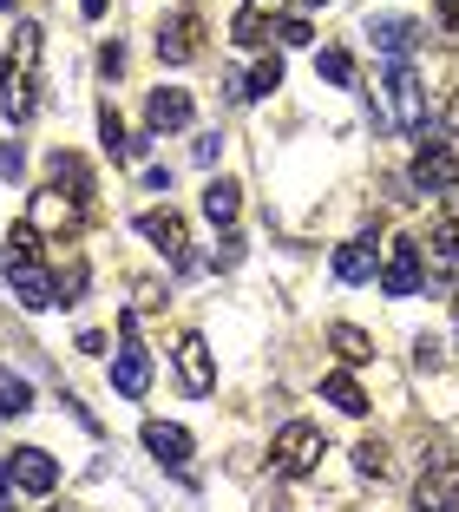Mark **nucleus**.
Wrapping results in <instances>:
<instances>
[{"label":"nucleus","mask_w":459,"mask_h":512,"mask_svg":"<svg viewBox=\"0 0 459 512\" xmlns=\"http://www.w3.org/2000/svg\"><path fill=\"white\" fill-rule=\"evenodd\" d=\"M315 79H328V86H355V60H348L341 46H322V53H315Z\"/></svg>","instance_id":"a878e982"},{"label":"nucleus","mask_w":459,"mask_h":512,"mask_svg":"<svg viewBox=\"0 0 459 512\" xmlns=\"http://www.w3.org/2000/svg\"><path fill=\"white\" fill-rule=\"evenodd\" d=\"M53 512H79V506H53Z\"/></svg>","instance_id":"f704fd0d"},{"label":"nucleus","mask_w":459,"mask_h":512,"mask_svg":"<svg viewBox=\"0 0 459 512\" xmlns=\"http://www.w3.org/2000/svg\"><path fill=\"white\" fill-rule=\"evenodd\" d=\"M105 7H112V0H79V14H86V20H99Z\"/></svg>","instance_id":"2f4dec72"},{"label":"nucleus","mask_w":459,"mask_h":512,"mask_svg":"<svg viewBox=\"0 0 459 512\" xmlns=\"http://www.w3.org/2000/svg\"><path fill=\"white\" fill-rule=\"evenodd\" d=\"M191 92H184V86H158V92H151V99H145V125H151V132H184V125H191Z\"/></svg>","instance_id":"ddd939ff"},{"label":"nucleus","mask_w":459,"mask_h":512,"mask_svg":"<svg viewBox=\"0 0 459 512\" xmlns=\"http://www.w3.org/2000/svg\"><path fill=\"white\" fill-rule=\"evenodd\" d=\"M7 296H14L20 309H53V302H60V276L46 270L40 256H14V263H7Z\"/></svg>","instance_id":"39448f33"},{"label":"nucleus","mask_w":459,"mask_h":512,"mask_svg":"<svg viewBox=\"0 0 459 512\" xmlns=\"http://www.w3.org/2000/svg\"><path fill=\"white\" fill-rule=\"evenodd\" d=\"M27 407H33V388H27V375H7V368H0V421H20Z\"/></svg>","instance_id":"b1692460"},{"label":"nucleus","mask_w":459,"mask_h":512,"mask_svg":"<svg viewBox=\"0 0 459 512\" xmlns=\"http://www.w3.org/2000/svg\"><path fill=\"white\" fill-rule=\"evenodd\" d=\"M420 250H427L433 270H459V224H440L427 243H420Z\"/></svg>","instance_id":"5701e85b"},{"label":"nucleus","mask_w":459,"mask_h":512,"mask_svg":"<svg viewBox=\"0 0 459 512\" xmlns=\"http://www.w3.org/2000/svg\"><path fill=\"white\" fill-rule=\"evenodd\" d=\"M420 270H427V250H420L414 237L381 243V289L387 296H420Z\"/></svg>","instance_id":"20e7f679"},{"label":"nucleus","mask_w":459,"mask_h":512,"mask_svg":"<svg viewBox=\"0 0 459 512\" xmlns=\"http://www.w3.org/2000/svg\"><path fill=\"white\" fill-rule=\"evenodd\" d=\"M355 467L381 480V473H387V447H381V440H361V447H355Z\"/></svg>","instance_id":"bb28decb"},{"label":"nucleus","mask_w":459,"mask_h":512,"mask_svg":"<svg viewBox=\"0 0 459 512\" xmlns=\"http://www.w3.org/2000/svg\"><path fill=\"white\" fill-rule=\"evenodd\" d=\"M453 125H459V92H453Z\"/></svg>","instance_id":"72a5a7b5"},{"label":"nucleus","mask_w":459,"mask_h":512,"mask_svg":"<svg viewBox=\"0 0 459 512\" xmlns=\"http://www.w3.org/2000/svg\"><path fill=\"white\" fill-rule=\"evenodd\" d=\"M178 375L191 394H210L217 388V355H210L204 335H178Z\"/></svg>","instance_id":"f8f14e48"},{"label":"nucleus","mask_w":459,"mask_h":512,"mask_svg":"<svg viewBox=\"0 0 459 512\" xmlns=\"http://www.w3.org/2000/svg\"><path fill=\"white\" fill-rule=\"evenodd\" d=\"M197 53H204V27H197V14H191V7L164 14V27H158V60L164 66H191Z\"/></svg>","instance_id":"6e6552de"},{"label":"nucleus","mask_w":459,"mask_h":512,"mask_svg":"<svg viewBox=\"0 0 459 512\" xmlns=\"http://www.w3.org/2000/svg\"><path fill=\"white\" fill-rule=\"evenodd\" d=\"M99 132H105V151H112V158H138V151H145V138L125 132V119L112 106H99Z\"/></svg>","instance_id":"412c9836"},{"label":"nucleus","mask_w":459,"mask_h":512,"mask_svg":"<svg viewBox=\"0 0 459 512\" xmlns=\"http://www.w3.org/2000/svg\"><path fill=\"white\" fill-rule=\"evenodd\" d=\"M7 79H14V60H7V53H0V92H7Z\"/></svg>","instance_id":"473e14b6"},{"label":"nucleus","mask_w":459,"mask_h":512,"mask_svg":"<svg viewBox=\"0 0 459 512\" xmlns=\"http://www.w3.org/2000/svg\"><path fill=\"white\" fill-rule=\"evenodd\" d=\"M0 178H20V145H0Z\"/></svg>","instance_id":"c756f323"},{"label":"nucleus","mask_w":459,"mask_h":512,"mask_svg":"<svg viewBox=\"0 0 459 512\" xmlns=\"http://www.w3.org/2000/svg\"><path fill=\"white\" fill-rule=\"evenodd\" d=\"M309 7H328V0H309Z\"/></svg>","instance_id":"c9c22d12"},{"label":"nucleus","mask_w":459,"mask_h":512,"mask_svg":"<svg viewBox=\"0 0 459 512\" xmlns=\"http://www.w3.org/2000/svg\"><path fill=\"white\" fill-rule=\"evenodd\" d=\"M322 453H328L322 427H309V421H289L276 440H269V467H276L282 480H309V473L322 467Z\"/></svg>","instance_id":"f257e3e1"},{"label":"nucleus","mask_w":459,"mask_h":512,"mask_svg":"<svg viewBox=\"0 0 459 512\" xmlns=\"http://www.w3.org/2000/svg\"><path fill=\"white\" fill-rule=\"evenodd\" d=\"M440 217H446V224H459V184H453V191L440 197Z\"/></svg>","instance_id":"7c9ffc66"},{"label":"nucleus","mask_w":459,"mask_h":512,"mask_svg":"<svg viewBox=\"0 0 459 512\" xmlns=\"http://www.w3.org/2000/svg\"><path fill=\"white\" fill-rule=\"evenodd\" d=\"M53 184H66L79 204H92V165L73 158V151H53Z\"/></svg>","instance_id":"aec40b11"},{"label":"nucleus","mask_w":459,"mask_h":512,"mask_svg":"<svg viewBox=\"0 0 459 512\" xmlns=\"http://www.w3.org/2000/svg\"><path fill=\"white\" fill-rule=\"evenodd\" d=\"M7 480H14L20 493H53V486H60V460L46 447H14L7 453Z\"/></svg>","instance_id":"1a4fd4ad"},{"label":"nucleus","mask_w":459,"mask_h":512,"mask_svg":"<svg viewBox=\"0 0 459 512\" xmlns=\"http://www.w3.org/2000/svg\"><path fill=\"white\" fill-rule=\"evenodd\" d=\"M322 401H335L341 414H368V394L355 375H322Z\"/></svg>","instance_id":"4be33fe9"},{"label":"nucleus","mask_w":459,"mask_h":512,"mask_svg":"<svg viewBox=\"0 0 459 512\" xmlns=\"http://www.w3.org/2000/svg\"><path fill=\"white\" fill-rule=\"evenodd\" d=\"M138 237H145L151 250H164L171 263H178V270H191V230H184V217L171 211V204H164V211H145V217H138Z\"/></svg>","instance_id":"0eeeda50"},{"label":"nucleus","mask_w":459,"mask_h":512,"mask_svg":"<svg viewBox=\"0 0 459 512\" xmlns=\"http://www.w3.org/2000/svg\"><path fill=\"white\" fill-rule=\"evenodd\" d=\"M420 40H427V27L407 20V14H381V20H374V46H381L394 66H407V53H414Z\"/></svg>","instance_id":"4468645a"},{"label":"nucleus","mask_w":459,"mask_h":512,"mask_svg":"<svg viewBox=\"0 0 459 512\" xmlns=\"http://www.w3.org/2000/svg\"><path fill=\"white\" fill-rule=\"evenodd\" d=\"M282 7H289V0H243V14H237V27H230V40H237V46H263L269 33H276Z\"/></svg>","instance_id":"dca6fc26"},{"label":"nucleus","mask_w":459,"mask_h":512,"mask_svg":"<svg viewBox=\"0 0 459 512\" xmlns=\"http://www.w3.org/2000/svg\"><path fill=\"white\" fill-rule=\"evenodd\" d=\"M414 512H459V460H433L414 486Z\"/></svg>","instance_id":"9d476101"},{"label":"nucleus","mask_w":459,"mask_h":512,"mask_svg":"<svg viewBox=\"0 0 459 512\" xmlns=\"http://www.w3.org/2000/svg\"><path fill=\"white\" fill-rule=\"evenodd\" d=\"M381 92H387V125L394 132H427V86H420L414 66H387Z\"/></svg>","instance_id":"f03ea898"},{"label":"nucleus","mask_w":459,"mask_h":512,"mask_svg":"<svg viewBox=\"0 0 459 512\" xmlns=\"http://www.w3.org/2000/svg\"><path fill=\"white\" fill-rule=\"evenodd\" d=\"M125 342H119V355H112V388L125 394V401H145V388H151V355L138 348V322H132V309H125Z\"/></svg>","instance_id":"423d86ee"},{"label":"nucleus","mask_w":459,"mask_h":512,"mask_svg":"<svg viewBox=\"0 0 459 512\" xmlns=\"http://www.w3.org/2000/svg\"><path fill=\"white\" fill-rule=\"evenodd\" d=\"M414 184H420V191H433V197H446V191L459 184V158L440 145V138L414 151Z\"/></svg>","instance_id":"9b49d317"},{"label":"nucleus","mask_w":459,"mask_h":512,"mask_svg":"<svg viewBox=\"0 0 459 512\" xmlns=\"http://www.w3.org/2000/svg\"><path fill=\"white\" fill-rule=\"evenodd\" d=\"M145 453H158L171 473H191V434L178 421H145Z\"/></svg>","instance_id":"2eb2a0df"},{"label":"nucleus","mask_w":459,"mask_h":512,"mask_svg":"<svg viewBox=\"0 0 459 512\" xmlns=\"http://www.w3.org/2000/svg\"><path fill=\"white\" fill-rule=\"evenodd\" d=\"M237 211H243V191H237L230 178H210V184H204V217L230 230V224H237Z\"/></svg>","instance_id":"a211bd4d"},{"label":"nucleus","mask_w":459,"mask_h":512,"mask_svg":"<svg viewBox=\"0 0 459 512\" xmlns=\"http://www.w3.org/2000/svg\"><path fill=\"white\" fill-rule=\"evenodd\" d=\"M328 348H335L348 368L374 362V335H368V329H355V322H335V329H328Z\"/></svg>","instance_id":"6ab92c4d"},{"label":"nucleus","mask_w":459,"mask_h":512,"mask_svg":"<svg viewBox=\"0 0 459 512\" xmlns=\"http://www.w3.org/2000/svg\"><path fill=\"white\" fill-rule=\"evenodd\" d=\"M433 7H440V33L459 40V0H433Z\"/></svg>","instance_id":"c85d7f7f"},{"label":"nucleus","mask_w":459,"mask_h":512,"mask_svg":"<svg viewBox=\"0 0 459 512\" xmlns=\"http://www.w3.org/2000/svg\"><path fill=\"white\" fill-rule=\"evenodd\" d=\"M335 276H341V283H374V276H381V243H374V237L341 243V250H335Z\"/></svg>","instance_id":"f3484780"},{"label":"nucleus","mask_w":459,"mask_h":512,"mask_svg":"<svg viewBox=\"0 0 459 512\" xmlns=\"http://www.w3.org/2000/svg\"><path fill=\"white\" fill-rule=\"evenodd\" d=\"M276 40H282V46H309L315 33H309V20H302V14H282V20H276Z\"/></svg>","instance_id":"cd10ccee"},{"label":"nucleus","mask_w":459,"mask_h":512,"mask_svg":"<svg viewBox=\"0 0 459 512\" xmlns=\"http://www.w3.org/2000/svg\"><path fill=\"white\" fill-rule=\"evenodd\" d=\"M27 224L40 230V237H79V224H86V204H79L73 191H60V184H46V191H33L27 204Z\"/></svg>","instance_id":"7ed1b4c3"},{"label":"nucleus","mask_w":459,"mask_h":512,"mask_svg":"<svg viewBox=\"0 0 459 512\" xmlns=\"http://www.w3.org/2000/svg\"><path fill=\"white\" fill-rule=\"evenodd\" d=\"M276 86H282V60H276V53H263V60L250 66V79H243V99H269Z\"/></svg>","instance_id":"393cba45"}]
</instances>
